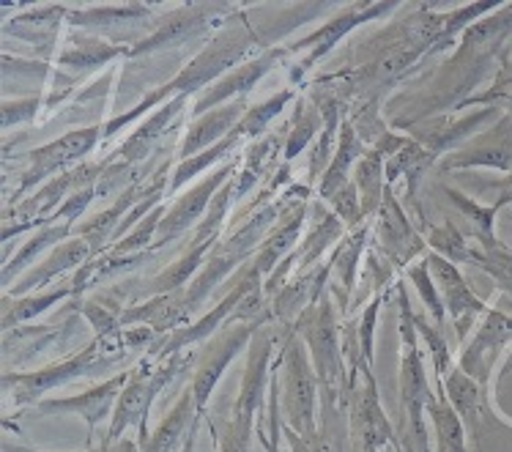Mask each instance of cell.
Instances as JSON below:
<instances>
[{"instance_id":"ba28073f","label":"cell","mask_w":512,"mask_h":452,"mask_svg":"<svg viewBox=\"0 0 512 452\" xmlns=\"http://www.w3.org/2000/svg\"><path fill=\"white\" fill-rule=\"evenodd\" d=\"M266 321H274L269 310L258 321H230L228 326H222L220 332L211 337L206 346L200 348L198 362H195V376L189 381L200 414H206V409H209L211 395H214V389L225 376V370L230 368V362L239 357L241 351L250 348L258 326H263Z\"/></svg>"},{"instance_id":"5b68a950","label":"cell","mask_w":512,"mask_h":452,"mask_svg":"<svg viewBox=\"0 0 512 452\" xmlns=\"http://www.w3.org/2000/svg\"><path fill=\"white\" fill-rule=\"evenodd\" d=\"M198 362V351L187 348L170 357H157V354H143L135 365L129 368V379L118 398L115 414L107 425L105 442H118L124 439L129 428H137V442L140 447L148 442V414L162 389L176 379L178 373Z\"/></svg>"},{"instance_id":"cb8c5ba5","label":"cell","mask_w":512,"mask_h":452,"mask_svg":"<svg viewBox=\"0 0 512 452\" xmlns=\"http://www.w3.org/2000/svg\"><path fill=\"white\" fill-rule=\"evenodd\" d=\"M200 420H203V414H200L198 403H195L192 387H187L178 395L173 409L159 420L154 433L148 436V442L143 444V452H181L187 447L189 439L198 433Z\"/></svg>"},{"instance_id":"7402d4cb","label":"cell","mask_w":512,"mask_h":452,"mask_svg":"<svg viewBox=\"0 0 512 452\" xmlns=\"http://www.w3.org/2000/svg\"><path fill=\"white\" fill-rule=\"evenodd\" d=\"M348 233V225H345L335 211L329 209V203L324 200H315L310 206V225H307V233H304L299 250L293 253V261H296V272L304 274L318 266V261L324 258V253L335 250L337 244L343 242V236Z\"/></svg>"},{"instance_id":"1f68e13d","label":"cell","mask_w":512,"mask_h":452,"mask_svg":"<svg viewBox=\"0 0 512 452\" xmlns=\"http://www.w3.org/2000/svg\"><path fill=\"white\" fill-rule=\"evenodd\" d=\"M72 225L66 222H47L39 231L31 233V239L22 244L17 253L11 255L9 261L3 263V291H9L11 285L17 283V274L31 272L33 263H39V255H44L47 250L53 253L55 247H61L63 242H69L72 236Z\"/></svg>"},{"instance_id":"ac0fdd59","label":"cell","mask_w":512,"mask_h":452,"mask_svg":"<svg viewBox=\"0 0 512 452\" xmlns=\"http://www.w3.org/2000/svg\"><path fill=\"white\" fill-rule=\"evenodd\" d=\"M430 263V274H433V283L439 288L441 302L447 307V313L455 321V329H458V337L469 335V329L474 326V321L480 316H485L491 307L482 302L480 296L471 291L466 280H463V274L458 272V263L447 261V258H441L439 253H433L430 250L428 255Z\"/></svg>"},{"instance_id":"7bdbcfd3","label":"cell","mask_w":512,"mask_h":452,"mask_svg":"<svg viewBox=\"0 0 512 452\" xmlns=\"http://www.w3.org/2000/svg\"><path fill=\"white\" fill-rule=\"evenodd\" d=\"M211 433H217L220 452H250L252 436H255V420H247V417H239V414L230 411V417L220 431L211 428Z\"/></svg>"},{"instance_id":"2e32d148","label":"cell","mask_w":512,"mask_h":452,"mask_svg":"<svg viewBox=\"0 0 512 452\" xmlns=\"http://www.w3.org/2000/svg\"><path fill=\"white\" fill-rule=\"evenodd\" d=\"M129 370L115 373L110 379H105L96 387L77 392V395H66V398H44L42 403H36V409L42 414H72L88 425V436H94L99 425H105L107 420H113L118 398L126 387Z\"/></svg>"},{"instance_id":"277c9868","label":"cell","mask_w":512,"mask_h":452,"mask_svg":"<svg viewBox=\"0 0 512 452\" xmlns=\"http://www.w3.org/2000/svg\"><path fill=\"white\" fill-rule=\"evenodd\" d=\"M398 332H400V431H395L400 444H406L411 452H430L428 409L436 400V392L430 387L422 348H419V332L414 324V310L408 302L406 285H398Z\"/></svg>"},{"instance_id":"836d02e7","label":"cell","mask_w":512,"mask_h":452,"mask_svg":"<svg viewBox=\"0 0 512 452\" xmlns=\"http://www.w3.org/2000/svg\"><path fill=\"white\" fill-rule=\"evenodd\" d=\"M157 250H146V253H135V255H118L113 250H105L102 255H96L91 261L85 263L83 269H77L72 277V288L74 296H80L88 288H96V285L107 283V280H113L118 274H126L137 269V266H143L154 258Z\"/></svg>"},{"instance_id":"52a82bcc","label":"cell","mask_w":512,"mask_h":452,"mask_svg":"<svg viewBox=\"0 0 512 452\" xmlns=\"http://www.w3.org/2000/svg\"><path fill=\"white\" fill-rule=\"evenodd\" d=\"M351 395H348V444L351 452H384L395 442V428L389 422L376 376L370 365H362L351 373Z\"/></svg>"},{"instance_id":"d6a6232c","label":"cell","mask_w":512,"mask_h":452,"mask_svg":"<svg viewBox=\"0 0 512 452\" xmlns=\"http://www.w3.org/2000/svg\"><path fill=\"white\" fill-rule=\"evenodd\" d=\"M436 387L444 389V395L452 403V409L458 411V417L466 425V433L477 436L480 433L482 414H485V389L471 379V376H466L458 368V362L444 373V379Z\"/></svg>"},{"instance_id":"4dcf8cb0","label":"cell","mask_w":512,"mask_h":452,"mask_svg":"<svg viewBox=\"0 0 512 452\" xmlns=\"http://www.w3.org/2000/svg\"><path fill=\"white\" fill-rule=\"evenodd\" d=\"M367 154V143L362 140V135L356 132V127L351 124V118H345L343 127H340V140H337V151L332 162H329V168H326L324 179L318 184V200H329L335 198L337 192L343 190L345 184H348V176L354 173L356 162Z\"/></svg>"},{"instance_id":"8d00e7d4","label":"cell","mask_w":512,"mask_h":452,"mask_svg":"<svg viewBox=\"0 0 512 452\" xmlns=\"http://www.w3.org/2000/svg\"><path fill=\"white\" fill-rule=\"evenodd\" d=\"M428 417L436 433V452H466V425L441 387H436V400L430 403Z\"/></svg>"},{"instance_id":"60d3db41","label":"cell","mask_w":512,"mask_h":452,"mask_svg":"<svg viewBox=\"0 0 512 452\" xmlns=\"http://www.w3.org/2000/svg\"><path fill=\"white\" fill-rule=\"evenodd\" d=\"M406 274H408V280L414 283V288H417L422 305L428 307V313L433 316L436 329H441V326H444V316H447V307H444V302H441L439 288H436V283H433L428 258H419V261L411 263V266L406 269Z\"/></svg>"},{"instance_id":"b9f144b4","label":"cell","mask_w":512,"mask_h":452,"mask_svg":"<svg viewBox=\"0 0 512 452\" xmlns=\"http://www.w3.org/2000/svg\"><path fill=\"white\" fill-rule=\"evenodd\" d=\"M428 247L433 253H439L441 258H447V261L452 263H471L474 250H477V247H471L452 225L433 228V231L428 233Z\"/></svg>"},{"instance_id":"e0dca14e","label":"cell","mask_w":512,"mask_h":452,"mask_svg":"<svg viewBox=\"0 0 512 452\" xmlns=\"http://www.w3.org/2000/svg\"><path fill=\"white\" fill-rule=\"evenodd\" d=\"M512 340V316H507L499 307H491L482 324L477 326V335L471 337L469 346L463 348L458 359V368L477 381L482 389L491 381L493 365L504 351V346Z\"/></svg>"},{"instance_id":"ee69618b","label":"cell","mask_w":512,"mask_h":452,"mask_svg":"<svg viewBox=\"0 0 512 452\" xmlns=\"http://www.w3.org/2000/svg\"><path fill=\"white\" fill-rule=\"evenodd\" d=\"M471 263H474V266H480L482 272L491 274L496 283L502 285V288H507V291L512 294V255L504 253L499 244H496V247H488V250L477 247Z\"/></svg>"},{"instance_id":"30bf717a","label":"cell","mask_w":512,"mask_h":452,"mask_svg":"<svg viewBox=\"0 0 512 452\" xmlns=\"http://www.w3.org/2000/svg\"><path fill=\"white\" fill-rule=\"evenodd\" d=\"M239 159H228L225 165H220L217 170H211L209 176L203 181H198L195 187H189L178 195L173 203L165 211V217L159 222V233H157V242H154V250L159 247H168L170 242H176L181 239L189 228H198L203 217H206V211H209L211 200L214 195L228 184L236 173H239Z\"/></svg>"},{"instance_id":"484cf974","label":"cell","mask_w":512,"mask_h":452,"mask_svg":"<svg viewBox=\"0 0 512 452\" xmlns=\"http://www.w3.org/2000/svg\"><path fill=\"white\" fill-rule=\"evenodd\" d=\"M285 140H288V127H285L283 135L269 132V135H263L261 140H252L247 146L239 173L233 179V203L247 198L269 173H277L274 168L280 165V154H285Z\"/></svg>"},{"instance_id":"7c38bea8","label":"cell","mask_w":512,"mask_h":452,"mask_svg":"<svg viewBox=\"0 0 512 452\" xmlns=\"http://www.w3.org/2000/svg\"><path fill=\"white\" fill-rule=\"evenodd\" d=\"M373 239H376L378 253L384 255L395 269H408L411 263L428 255L425 253L428 242L411 225L406 209L400 206L392 187H387V192H384L381 209L373 220Z\"/></svg>"},{"instance_id":"681fc988","label":"cell","mask_w":512,"mask_h":452,"mask_svg":"<svg viewBox=\"0 0 512 452\" xmlns=\"http://www.w3.org/2000/svg\"><path fill=\"white\" fill-rule=\"evenodd\" d=\"M324 436H329V442H332V450L335 452H351V444H348V450H345V428H335V431H326Z\"/></svg>"},{"instance_id":"ffe728a7","label":"cell","mask_w":512,"mask_h":452,"mask_svg":"<svg viewBox=\"0 0 512 452\" xmlns=\"http://www.w3.org/2000/svg\"><path fill=\"white\" fill-rule=\"evenodd\" d=\"M408 137H398L395 132H387V135L378 140L376 146L367 148V154L354 168V184L359 190V200H362V214H365L367 222L376 220L378 209H381V200H384V192H387V165L389 159L398 154L403 143Z\"/></svg>"},{"instance_id":"d4e9b609","label":"cell","mask_w":512,"mask_h":452,"mask_svg":"<svg viewBox=\"0 0 512 452\" xmlns=\"http://www.w3.org/2000/svg\"><path fill=\"white\" fill-rule=\"evenodd\" d=\"M373 236V222H365L354 231L343 236V242L332 250V274L335 280H329V294L335 299L337 310H345L351 302V291H354L356 277H359V263L367 250V239Z\"/></svg>"},{"instance_id":"f907efd6","label":"cell","mask_w":512,"mask_h":452,"mask_svg":"<svg viewBox=\"0 0 512 452\" xmlns=\"http://www.w3.org/2000/svg\"><path fill=\"white\" fill-rule=\"evenodd\" d=\"M195 450H198V433H195V436L189 439L187 447H184V450H181V452H195Z\"/></svg>"},{"instance_id":"7dc6e473","label":"cell","mask_w":512,"mask_h":452,"mask_svg":"<svg viewBox=\"0 0 512 452\" xmlns=\"http://www.w3.org/2000/svg\"><path fill=\"white\" fill-rule=\"evenodd\" d=\"M512 203V173L504 176V181L496 184V200H493L491 206L493 209H502V206H510Z\"/></svg>"},{"instance_id":"8992f818","label":"cell","mask_w":512,"mask_h":452,"mask_svg":"<svg viewBox=\"0 0 512 452\" xmlns=\"http://www.w3.org/2000/svg\"><path fill=\"white\" fill-rule=\"evenodd\" d=\"M274 381L280 392L283 425L299 436H315L318 428V395L321 381L313 368L310 351L296 329H285L280 354L274 359Z\"/></svg>"},{"instance_id":"9a60e30c","label":"cell","mask_w":512,"mask_h":452,"mask_svg":"<svg viewBox=\"0 0 512 452\" xmlns=\"http://www.w3.org/2000/svg\"><path fill=\"white\" fill-rule=\"evenodd\" d=\"M285 55H288L285 47H269V50H263L261 55H255L250 61H244L241 66H236L233 72L222 77L220 83H214L211 88H206V91L192 102V116H206L211 110L228 105V102L247 99V94H250L255 85L261 83L266 74L283 64Z\"/></svg>"},{"instance_id":"f1b7e54d","label":"cell","mask_w":512,"mask_h":452,"mask_svg":"<svg viewBox=\"0 0 512 452\" xmlns=\"http://www.w3.org/2000/svg\"><path fill=\"white\" fill-rule=\"evenodd\" d=\"M510 31L512 6H502V9L496 11V17H482L480 22H474L469 31L460 36V50L452 58V66H474L485 55H491L507 39Z\"/></svg>"},{"instance_id":"f5cc1de1","label":"cell","mask_w":512,"mask_h":452,"mask_svg":"<svg viewBox=\"0 0 512 452\" xmlns=\"http://www.w3.org/2000/svg\"><path fill=\"white\" fill-rule=\"evenodd\" d=\"M512 370V354H510V359H507V365H504V373H510Z\"/></svg>"},{"instance_id":"d6986e66","label":"cell","mask_w":512,"mask_h":452,"mask_svg":"<svg viewBox=\"0 0 512 452\" xmlns=\"http://www.w3.org/2000/svg\"><path fill=\"white\" fill-rule=\"evenodd\" d=\"M469 168H493L512 173V113L504 116L491 132L471 137L469 143L455 148L441 162V170H469Z\"/></svg>"},{"instance_id":"83f0119b","label":"cell","mask_w":512,"mask_h":452,"mask_svg":"<svg viewBox=\"0 0 512 452\" xmlns=\"http://www.w3.org/2000/svg\"><path fill=\"white\" fill-rule=\"evenodd\" d=\"M69 17V9L63 6H42V9H25V14L14 17L3 25V36H17L20 42H28L42 53H50L58 36H61L63 20Z\"/></svg>"},{"instance_id":"7a4b0ae2","label":"cell","mask_w":512,"mask_h":452,"mask_svg":"<svg viewBox=\"0 0 512 452\" xmlns=\"http://www.w3.org/2000/svg\"><path fill=\"white\" fill-rule=\"evenodd\" d=\"M159 335L148 326H124L113 335L94 337L83 351H77L74 357L47 365V368L31 370V373H17V370H6L3 373V392L14 409H25V406H36L42 403L47 392H53L58 387H66L72 381L94 379L105 370L118 368L121 362L132 351L154 346Z\"/></svg>"},{"instance_id":"bcb514c9","label":"cell","mask_w":512,"mask_h":452,"mask_svg":"<svg viewBox=\"0 0 512 452\" xmlns=\"http://www.w3.org/2000/svg\"><path fill=\"white\" fill-rule=\"evenodd\" d=\"M283 439L288 452H335L332 450V442L324 436V431L315 433V436H299V433L288 431L283 425Z\"/></svg>"},{"instance_id":"44dd1931","label":"cell","mask_w":512,"mask_h":452,"mask_svg":"<svg viewBox=\"0 0 512 452\" xmlns=\"http://www.w3.org/2000/svg\"><path fill=\"white\" fill-rule=\"evenodd\" d=\"M91 258H94L91 244L85 242V239H69L61 247H55L53 253H47V258L42 263H36L31 272L22 274L20 280L6 291V296L20 299V296L36 294V291H47L61 274L72 272V269H83Z\"/></svg>"},{"instance_id":"3957f363","label":"cell","mask_w":512,"mask_h":452,"mask_svg":"<svg viewBox=\"0 0 512 452\" xmlns=\"http://www.w3.org/2000/svg\"><path fill=\"white\" fill-rule=\"evenodd\" d=\"M302 335L304 346L310 351L313 368L321 381V400L326 411V431L345 428L343 411L348 414V395H351V373H348V359H345L343 335H340V310L335 299L329 294L321 296V302L304 313L296 326Z\"/></svg>"},{"instance_id":"8fae6325","label":"cell","mask_w":512,"mask_h":452,"mask_svg":"<svg viewBox=\"0 0 512 452\" xmlns=\"http://www.w3.org/2000/svg\"><path fill=\"white\" fill-rule=\"evenodd\" d=\"M395 9H398V3H354V6H348V9L340 11L337 17L324 22L321 28H315L310 36H304V39H299V42L291 44V47H285L288 55L302 53L299 64L293 69V80H299V77H304V74L310 72L324 55H329L335 50L343 36L356 31L362 22L381 20L384 14H392Z\"/></svg>"},{"instance_id":"c3c4849f","label":"cell","mask_w":512,"mask_h":452,"mask_svg":"<svg viewBox=\"0 0 512 452\" xmlns=\"http://www.w3.org/2000/svg\"><path fill=\"white\" fill-rule=\"evenodd\" d=\"M99 447H102V452H143L140 442H137V439H129V436L118 439V442H105V439H102Z\"/></svg>"},{"instance_id":"6da1fadb","label":"cell","mask_w":512,"mask_h":452,"mask_svg":"<svg viewBox=\"0 0 512 452\" xmlns=\"http://www.w3.org/2000/svg\"><path fill=\"white\" fill-rule=\"evenodd\" d=\"M263 50H269V47H263L261 31H255L244 17H239V22L230 20L220 33H214L209 42L203 44V50L173 80L159 85L154 91H148L129 113H121V116L110 118L107 124H102V140H110L121 129L129 127L135 118H140L148 110H157V107L176 99V96L203 94L206 88L220 83L225 74H230L236 66L250 61L255 55H261Z\"/></svg>"},{"instance_id":"4fadbf2b","label":"cell","mask_w":512,"mask_h":452,"mask_svg":"<svg viewBox=\"0 0 512 452\" xmlns=\"http://www.w3.org/2000/svg\"><path fill=\"white\" fill-rule=\"evenodd\" d=\"M66 22L83 33L105 39V42L110 39L121 47L126 44L135 47L146 39L143 28L154 22V9L137 6V3L132 6H88V9H69Z\"/></svg>"},{"instance_id":"d590c367","label":"cell","mask_w":512,"mask_h":452,"mask_svg":"<svg viewBox=\"0 0 512 452\" xmlns=\"http://www.w3.org/2000/svg\"><path fill=\"white\" fill-rule=\"evenodd\" d=\"M74 296L72 283L69 285H58V288H47V291H39V294H28L20 296V299H14L11 302L9 296L3 299V332H14V329H20L25 321H31V318L42 316L47 313L50 307L63 302V299H69Z\"/></svg>"},{"instance_id":"f35d334b","label":"cell","mask_w":512,"mask_h":452,"mask_svg":"<svg viewBox=\"0 0 512 452\" xmlns=\"http://www.w3.org/2000/svg\"><path fill=\"white\" fill-rule=\"evenodd\" d=\"M293 99H296V88H283L280 94L269 96V99H263L258 105L247 107V113L239 121V132L244 140H261L263 135H269V127H272L274 118H280L285 113V107L291 105Z\"/></svg>"},{"instance_id":"f6af8a7d","label":"cell","mask_w":512,"mask_h":452,"mask_svg":"<svg viewBox=\"0 0 512 452\" xmlns=\"http://www.w3.org/2000/svg\"><path fill=\"white\" fill-rule=\"evenodd\" d=\"M42 107V99L39 96H31V99H20V102H6L3 105V129H11L14 124H28L36 118Z\"/></svg>"},{"instance_id":"603a6c76","label":"cell","mask_w":512,"mask_h":452,"mask_svg":"<svg viewBox=\"0 0 512 452\" xmlns=\"http://www.w3.org/2000/svg\"><path fill=\"white\" fill-rule=\"evenodd\" d=\"M244 113H247V99H236V102H228V105L211 110L206 116L195 118L184 132V137H181V143H178V162H187V159L203 154L206 148L217 146L220 140H225L233 129L239 127Z\"/></svg>"},{"instance_id":"e575fe53","label":"cell","mask_w":512,"mask_h":452,"mask_svg":"<svg viewBox=\"0 0 512 452\" xmlns=\"http://www.w3.org/2000/svg\"><path fill=\"white\" fill-rule=\"evenodd\" d=\"M244 143V137L233 129L225 140H220L217 146L206 148L203 154H198V157L187 159V162H176V170H173V179H170V190H168V198H176V195H181V190L187 187L189 181L195 179V176H200L203 170H209L214 165H225L228 159H233V151Z\"/></svg>"},{"instance_id":"f546056e","label":"cell","mask_w":512,"mask_h":452,"mask_svg":"<svg viewBox=\"0 0 512 452\" xmlns=\"http://www.w3.org/2000/svg\"><path fill=\"white\" fill-rule=\"evenodd\" d=\"M115 58H129V47L77 31L66 33V44H61L58 50V66H69L74 72H91L99 66L113 64Z\"/></svg>"},{"instance_id":"ab89813d","label":"cell","mask_w":512,"mask_h":452,"mask_svg":"<svg viewBox=\"0 0 512 452\" xmlns=\"http://www.w3.org/2000/svg\"><path fill=\"white\" fill-rule=\"evenodd\" d=\"M444 192L450 195V200L458 206L463 214H466V220L474 225V233H477V239H480L482 250H488V247H496V236H493V222H496V214L499 209H493V206H480L477 200L466 198L463 192L452 190V187H444Z\"/></svg>"},{"instance_id":"9c48e42d","label":"cell","mask_w":512,"mask_h":452,"mask_svg":"<svg viewBox=\"0 0 512 452\" xmlns=\"http://www.w3.org/2000/svg\"><path fill=\"white\" fill-rule=\"evenodd\" d=\"M99 140H102V127H80L74 132L55 137L53 143H47V146L33 148L28 154V168L22 170L20 184H17L14 195L6 200V206H14V200H20L22 195L36 192L55 176L77 168L94 151Z\"/></svg>"},{"instance_id":"74e56055","label":"cell","mask_w":512,"mask_h":452,"mask_svg":"<svg viewBox=\"0 0 512 452\" xmlns=\"http://www.w3.org/2000/svg\"><path fill=\"white\" fill-rule=\"evenodd\" d=\"M318 132H324V113H321V107L299 96L293 118L288 121V140H285L283 162L291 165L293 159L299 157L304 148L310 146L315 137H318Z\"/></svg>"},{"instance_id":"db71d44e","label":"cell","mask_w":512,"mask_h":452,"mask_svg":"<svg viewBox=\"0 0 512 452\" xmlns=\"http://www.w3.org/2000/svg\"><path fill=\"white\" fill-rule=\"evenodd\" d=\"M85 452H102V447H88V450Z\"/></svg>"},{"instance_id":"816d5d0a","label":"cell","mask_w":512,"mask_h":452,"mask_svg":"<svg viewBox=\"0 0 512 452\" xmlns=\"http://www.w3.org/2000/svg\"><path fill=\"white\" fill-rule=\"evenodd\" d=\"M392 450H395V452H411V450H408V447H406V444H400V442H398V436H395V442H392Z\"/></svg>"},{"instance_id":"5bb4252c","label":"cell","mask_w":512,"mask_h":452,"mask_svg":"<svg viewBox=\"0 0 512 452\" xmlns=\"http://www.w3.org/2000/svg\"><path fill=\"white\" fill-rule=\"evenodd\" d=\"M189 99H192V96H176V99H170V102H165L162 107H157L132 135L126 137L121 146L115 148L113 157L105 159V162H110V165H121V168L126 170L140 168L159 146L168 143V137L173 140V129L181 124V118H184V113L189 110Z\"/></svg>"},{"instance_id":"4316f807","label":"cell","mask_w":512,"mask_h":452,"mask_svg":"<svg viewBox=\"0 0 512 452\" xmlns=\"http://www.w3.org/2000/svg\"><path fill=\"white\" fill-rule=\"evenodd\" d=\"M310 217V209H307V203H299V206H293L291 211H285L280 222L274 225L269 236L263 239V244L258 247V253L252 258V266L263 274V277H269V274L277 269V263H283L288 255H293V247L296 242L302 239V228L304 222Z\"/></svg>"}]
</instances>
